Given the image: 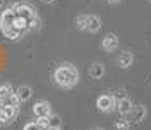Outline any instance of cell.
<instances>
[{
	"label": "cell",
	"instance_id": "cb8c5ba5",
	"mask_svg": "<svg viewBox=\"0 0 151 130\" xmlns=\"http://www.w3.org/2000/svg\"><path fill=\"white\" fill-rule=\"evenodd\" d=\"M91 130H105V129H101V127H93Z\"/></svg>",
	"mask_w": 151,
	"mask_h": 130
},
{
	"label": "cell",
	"instance_id": "8992f818",
	"mask_svg": "<svg viewBox=\"0 0 151 130\" xmlns=\"http://www.w3.org/2000/svg\"><path fill=\"white\" fill-rule=\"evenodd\" d=\"M146 116H148V108L144 104H134L131 113H129V120L134 123H141Z\"/></svg>",
	"mask_w": 151,
	"mask_h": 130
},
{
	"label": "cell",
	"instance_id": "7a4b0ae2",
	"mask_svg": "<svg viewBox=\"0 0 151 130\" xmlns=\"http://www.w3.org/2000/svg\"><path fill=\"white\" fill-rule=\"evenodd\" d=\"M76 28L79 31L88 33H98L101 29V19L94 14H81L76 17Z\"/></svg>",
	"mask_w": 151,
	"mask_h": 130
},
{
	"label": "cell",
	"instance_id": "ffe728a7",
	"mask_svg": "<svg viewBox=\"0 0 151 130\" xmlns=\"http://www.w3.org/2000/svg\"><path fill=\"white\" fill-rule=\"evenodd\" d=\"M36 123L43 130H48V116H40V118H36Z\"/></svg>",
	"mask_w": 151,
	"mask_h": 130
},
{
	"label": "cell",
	"instance_id": "9a60e30c",
	"mask_svg": "<svg viewBox=\"0 0 151 130\" xmlns=\"http://www.w3.org/2000/svg\"><path fill=\"white\" fill-rule=\"evenodd\" d=\"M12 26L21 31V33H24V31H28L29 29V21L26 17H21V16H16L14 17V22H12Z\"/></svg>",
	"mask_w": 151,
	"mask_h": 130
},
{
	"label": "cell",
	"instance_id": "83f0119b",
	"mask_svg": "<svg viewBox=\"0 0 151 130\" xmlns=\"http://www.w3.org/2000/svg\"><path fill=\"white\" fill-rule=\"evenodd\" d=\"M148 2H151V0H148Z\"/></svg>",
	"mask_w": 151,
	"mask_h": 130
},
{
	"label": "cell",
	"instance_id": "d4e9b609",
	"mask_svg": "<svg viewBox=\"0 0 151 130\" xmlns=\"http://www.w3.org/2000/svg\"><path fill=\"white\" fill-rule=\"evenodd\" d=\"M4 4H5V2H4V0H0V9L4 7Z\"/></svg>",
	"mask_w": 151,
	"mask_h": 130
},
{
	"label": "cell",
	"instance_id": "44dd1931",
	"mask_svg": "<svg viewBox=\"0 0 151 130\" xmlns=\"http://www.w3.org/2000/svg\"><path fill=\"white\" fill-rule=\"evenodd\" d=\"M22 130H43V129L38 125L36 121H29V123H26V125H24V129H22Z\"/></svg>",
	"mask_w": 151,
	"mask_h": 130
},
{
	"label": "cell",
	"instance_id": "3957f363",
	"mask_svg": "<svg viewBox=\"0 0 151 130\" xmlns=\"http://www.w3.org/2000/svg\"><path fill=\"white\" fill-rule=\"evenodd\" d=\"M10 9L16 12V16L26 17L28 21L36 17V10H35V7H33L31 4H28V2H21V0H17V2H14V4L10 5Z\"/></svg>",
	"mask_w": 151,
	"mask_h": 130
},
{
	"label": "cell",
	"instance_id": "52a82bcc",
	"mask_svg": "<svg viewBox=\"0 0 151 130\" xmlns=\"http://www.w3.org/2000/svg\"><path fill=\"white\" fill-rule=\"evenodd\" d=\"M101 48H103L105 51H108V53L115 51V50L119 48V36H117L115 33L105 34V38L101 39Z\"/></svg>",
	"mask_w": 151,
	"mask_h": 130
},
{
	"label": "cell",
	"instance_id": "6da1fadb",
	"mask_svg": "<svg viewBox=\"0 0 151 130\" xmlns=\"http://www.w3.org/2000/svg\"><path fill=\"white\" fill-rule=\"evenodd\" d=\"M53 82L62 89H72L79 82V70L72 64H60L53 70Z\"/></svg>",
	"mask_w": 151,
	"mask_h": 130
},
{
	"label": "cell",
	"instance_id": "5b68a950",
	"mask_svg": "<svg viewBox=\"0 0 151 130\" xmlns=\"http://www.w3.org/2000/svg\"><path fill=\"white\" fill-rule=\"evenodd\" d=\"M117 98V96H115ZM132 101H131V98L129 96H125V94H119V98H117V111L120 113L122 116H127L129 113H131V110H132Z\"/></svg>",
	"mask_w": 151,
	"mask_h": 130
},
{
	"label": "cell",
	"instance_id": "7c38bea8",
	"mask_svg": "<svg viewBox=\"0 0 151 130\" xmlns=\"http://www.w3.org/2000/svg\"><path fill=\"white\" fill-rule=\"evenodd\" d=\"M14 94L17 96L19 103H26L31 99V96H33V87L29 86V84H22V86H19L17 89L14 91Z\"/></svg>",
	"mask_w": 151,
	"mask_h": 130
},
{
	"label": "cell",
	"instance_id": "2e32d148",
	"mask_svg": "<svg viewBox=\"0 0 151 130\" xmlns=\"http://www.w3.org/2000/svg\"><path fill=\"white\" fill-rule=\"evenodd\" d=\"M48 129H62V118L55 113H52L48 116Z\"/></svg>",
	"mask_w": 151,
	"mask_h": 130
},
{
	"label": "cell",
	"instance_id": "30bf717a",
	"mask_svg": "<svg viewBox=\"0 0 151 130\" xmlns=\"http://www.w3.org/2000/svg\"><path fill=\"white\" fill-rule=\"evenodd\" d=\"M17 116V108L16 106H9V104H4L2 110H0V123H9Z\"/></svg>",
	"mask_w": 151,
	"mask_h": 130
},
{
	"label": "cell",
	"instance_id": "4fadbf2b",
	"mask_svg": "<svg viewBox=\"0 0 151 130\" xmlns=\"http://www.w3.org/2000/svg\"><path fill=\"white\" fill-rule=\"evenodd\" d=\"M14 17H16V12L10 9V7L5 10H2V14H0V26H12Z\"/></svg>",
	"mask_w": 151,
	"mask_h": 130
},
{
	"label": "cell",
	"instance_id": "e0dca14e",
	"mask_svg": "<svg viewBox=\"0 0 151 130\" xmlns=\"http://www.w3.org/2000/svg\"><path fill=\"white\" fill-rule=\"evenodd\" d=\"M10 94H14L12 86H10V84H7V82H5V84H0V99H2V101H5Z\"/></svg>",
	"mask_w": 151,
	"mask_h": 130
},
{
	"label": "cell",
	"instance_id": "9c48e42d",
	"mask_svg": "<svg viewBox=\"0 0 151 130\" xmlns=\"http://www.w3.org/2000/svg\"><path fill=\"white\" fill-rule=\"evenodd\" d=\"M132 64H134V55H132L131 50H124V51L119 53V56H117V65L120 69H131Z\"/></svg>",
	"mask_w": 151,
	"mask_h": 130
},
{
	"label": "cell",
	"instance_id": "7402d4cb",
	"mask_svg": "<svg viewBox=\"0 0 151 130\" xmlns=\"http://www.w3.org/2000/svg\"><path fill=\"white\" fill-rule=\"evenodd\" d=\"M120 0H106V4H112V5H115V4H119Z\"/></svg>",
	"mask_w": 151,
	"mask_h": 130
},
{
	"label": "cell",
	"instance_id": "ac0fdd59",
	"mask_svg": "<svg viewBox=\"0 0 151 130\" xmlns=\"http://www.w3.org/2000/svg\"><path fill=\"white\" fill-rule=\"evenodd\" d=\"M131 129V120H127L125 116H120L115 121V130H129Z\"/></svg>",
	"mask_w": 151,
	"mask_h": 130
},
{
	"label": "cell",
	"instance_id": "4316f807",
	"mask_svg": "<svg viewBox=\"0 0 151 130\" xmlns=\"http://www.w3.org/2000/svg\"><path fill=\"white\" fill-rule=\"evenodd\" d=\"M48 130H62V129H48Z\"/></svg>",
	"mask_w": 151,
	"mask_h": 130
},
{
	"label": "cell",
	"instance_id": "484cf974",
	"mask_svg": "<svg viewBox=\"0 0 151 130\" xmlns=\"http://www.w3.org/2000/svg\"><path fill=\"white\" fill-rule=\"evenodd\" d=\"M2 106H4V101H2V99H0V110H2Z\"/></svg>",
	"mask_w": 151,
	"mask_h": 130
},
{
	"label": "cell",
	"instance_id": "ba28073f",
	"mask_svg": "<svg viewBox=\"0 0 151 130\" xmlns=\"http://www.w3.org/2000/svg\"><path fill=\"white\" fill-rule=\"evenodd\" d=\"M33 113H35L36 118H40V116H50V115H52V106H50V103L45 101V99L36 101L33 104Z\"/></svg>",
	"mask_w": 151,
	"mask_h": 130
},
{
	"label": "cell",
	"instance_id": "277c9868",
	"mask_svg": "<svg viewBox=\"0 0 151 130\" xmlns=\"http://www.w3.org/2000/svg\"><path fill=\"white\" fill-rule=\"evenodd\" d=\"M96 108L101 113H112L117 108V98L113 94H100L96 99Z\"/></svg>",
	"mask_w": 151,
	"mask_h": 130
},
{
	"label": "cell",
	"instance_id": "d6986e66",
	"mask_svg": "<svg viewBox=\"0 0 151 130\" xmlns=\"http://www.w3.org/2000/svg\"><path fill=\"white\" fill-rule=\"evenodd\" d=\"M5 101H7L9 106H16V108H19V99H17V96H16V94H10Z\"/></svg>",
	"mask_w": 151,
	"mask_h": 130
},
{
	"label": "cell",
	"instance_id": "5bb4252c",
	"mask_svg": "<svg viewBox=\"0 0 151 130\" xmlns=\"http://www.w3.org/2000/svg\"><path fill=\"white\" fill-rule=\"evenodd\" d=\"M0 31H2V34L7 38V39H14V41H16V39H19V38H21V34H22V33H21V31H17L14 26H0Z\"/></svg>",
	"mask_w": 151,
	"mask_h": 130
},
{
	"label": "cell",
	"instance_id": "8fae6325",
	"mask_svg": "<svg viewBox=\"0 0 151 130\" xmlns=\"http://www.w3.org/2000/svg\"><path fill=\"white\" fill-rule=\"evenodd\" d=\"M105 65L101 64V62H93V64L89 65V69H88V74H89V77L91 79H94V81H100V79H103L105 75Z\"/></svg>",
	"mask_w": 151,
	"mask_h": 130
},
{
	"label": "cell",
	"instance_id": "603a6c76",
	"mask_svg": "<svg viewBox=\"0 0 151 130\" xmlns=\"http://www.w3.org/2000/svg\"><path fill=\"white\" fill-rule=\"evenodd\" d=\"M41 2H43V4H48V5H50V4H53L55 0H41Z\"/></svg>",
	"mask_w": 151,
	"mask_h": 130
}]
</instances>
